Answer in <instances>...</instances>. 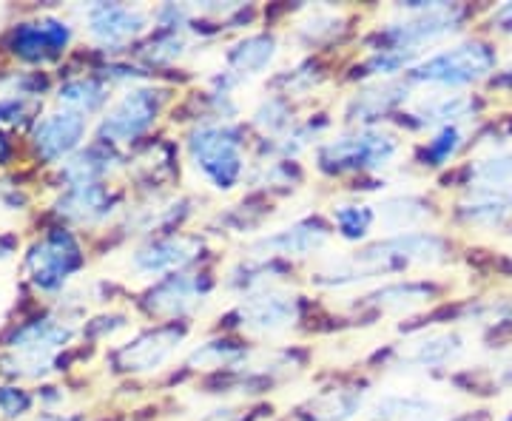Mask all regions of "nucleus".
Returning a JSON list of instances; mask_svg holds the SVG:
<instances>
[{
    "mask_svg": "<svg viewBox=\"0 0 512 421\" xmlns=\"http://www.w3.org/2000/svg\"><path fill=\"white\" fill-rule=\"evenodd\" d=\"M214 291V279L208 274H168L163 276L151 291L146 293L143 305L151 316H163V319H183L188 313H194L202 302Z\"/></svg>",
    "mask_w": 512,
    "mask_h": 421,
    "instance_id": "9d476101",
    "label": "nucleus"
},
{
    "mask_svg": "<svg viewBox=\"0 0 512 421\" xmlns=\"http://www.w3.org/2000/svg\"><path fill=\"white\" fill-rule=\"evenodd\" d=\"M467 319L476 325H490V328H501V325H512V296L507 299H490L473 305L467 311Z\"/></svg>",
    "mask_w": 512,
    "mask_h": 421,
    "instance_id": "58836bf2",
    "label": "nucleus"
},
{
    "mask_svg": "<svg viewBox=\"0 0 512 421\" xmlns=\"http://www.w3.org/2000/svg\"><path fill=\"white\" fill-rule=\"evenodd\" d=\"M439 288L430 285V282H393V285H384L379 291L367 293L362 296V305L370 308H382V311H413L421 305H430L436 299Z\"/></svg>",
    "mask_w": 512,
    "mask_h": 421,
    "instance_id": "393cba45",
    "label": "nucleus"
},
{
    "mask_svg": "<svg viewBox=\"0 0 512 421\" xmlns=\"http://www.w3.org/2000/svg\"><path fill=\"white\" fill-rule=\"evenodd\" d=\"M114 163H117V154L111 151V146L97 143V146L86 148V151H77L74 157H69V160L63 163L60 177H63V183L69 185V188H77V185H94L109 174L111 168H114Z\"/></svg>",
    "mask_w": 512,
    "mask_h": 421,
    "instance_id": "a878e982",
    "label": "nucleus"
},
{
    "mask_svg": "<svg viewBox=\"0 0 512 421\" xmlns=\"http://www.w3.org/2000/svg\"><path fill=\"white\" fill-rule=\"evenodd\" d=\"M402 151V140L382 129H359L316 148V165L330 177L353 171H382Z\"/></svg>",
    "mask_w": 512,
    "mask_h": 421,
    "instance_id": "20e7f679",
    "label": "nucleus"
},
{
    "mask_svg": "<svg viewBox=\"0 0 512 421\" xmlns=\"http://www.w3.org/2000/svg\"><path fill=\"white\" fill-rule=\"evenodd\" d=\"M376 208L365 202H339L333 205V225L339 231V237L348 242H362L376 225Z\"/></svg>",
    "mask_w": 512,
    "mask_h": 421,
    "instance_id": "2f4dec72",
    "label": "nucleus"
},
{
    "mask_svg": "<svg viewBox=\"0 0 512 421\" xmlns=\"http://www.w3.org/2000/svg\"><path fill=\"white\" fill-rule=\"evenodd\" d=\"M444 407L416 393H387L370 407V421H439Z\"/></svg>",
    "mask_w": 512,
    "mask_h": 421,
    "instance_id": "b1692460",
    "label": "nucleus"
},
{
    "mask_svg": "<svg viewBox=\"0 0 512 421\" xmlns=\"http://www.w3.org/2000/svg\"><path fill=\"white\" fill-rule=\"evenodd\" d=\"M83 265V251L69 231H52L32 245L26 271L40 291H57Z\"/></svg>",
    "mask_w": 512,
    "mask_h": 421,
    "instance_id": "6e6552de",
    "label": "nucleus"
},
{
    "mask_svg": "<svg viewBox=\"0 0 512 421\" xmlns=\"http://www.w3.org/2000/svg\"><path fill=\"white\" fill-rule=\"evenodd\" d=\"M319 80H322V72L313 63H302L296 69H288V72L279 74L274 80V86L282 89V94L288 97V94H302L313 89V86H319Z\"/></svg>",
    "mask_w": 512,
    "mask_h": 421,
    "instance_id": "ea45409f",
    "label": "nucleus"
},
{
    "mask_svg": "<svg viewBox=\"0 0 512 421\" xmlns=\"http://www.w3.org/2000/svg\"><path fill=\"white\" fill-rule=\"evenodd\" d=\"M83 134H86V117L83 114L69 109L46 114L43 120H37L35 131H32L37 157L46 160V163L63 160L80 146Z\"/></svg>",
    "mask_w": 512,
    "mask_h": 421,
    "instance_id": "2eb2a0df",
    "label": "nucleus"
},
{
    "mask_svg": "<svg viewBox=\"0 0 512 421\" xmlns=\"http://www.w3.org/2000/svg\"><path fill=\"white\" fill-rule=\"evenodd\" d=\"M467 143V131L461 126H450V129H439L424 146H421L419 163L427 168H444L456 160V154Z\"/></svg>",
    "mask_w": 512,
    "mask_h": 421,
    "instance_id": "72a5a7b5",
    "label": "nucleus"
},
{
    "mask_svg": "<svg viewBox=\"0 0 512 421\" xmlns=\"http://www.w3.org/2000/svg\"><path fill=\"white\" fill-rule=\"evenodd\" d=\"M6 157H9V143H6V137L0 134V163H3Z\"/></svg>",
    "mask_w": 512,
    "mask_h": 421,
    "instance_id": "de8ad7c7",
    "label": "nucleus"
},
{
    "mask_svg": "<svg viewBox=\"0 0 512 421\" xmlns=\"http://www.w3.org/2000/svg\"><path fill=\"white\" fill-rule=\"evenodd\" d=\"M188 46H191V40H188L185 32H160V35L154 37L146 49L140 52V57H143L146 63H151V66H171V63H177L180 57H185Z\"/></svg>",
    "mask_w": 512,
    "mask_h": 421,
    "instance_id": "c9c22d12",
    "label": "nucleus"
},
{
    "mask_svg": "<svg viewBox=\"0 0 512 421\" xmlns=\"http://www.w3.org/2000/svg\"><path fill=\"white\" fill-rule=\"evenodd\" d=\"M302 180V171L296 168V163L291 160H276V163H265L254 174V185H262V188H296V183Z\"/></svg>",
    "mask_w": 512,
    "mask_h": 421,
    "instance_id": "4c0bfd02",
    "label": "nucleus"
},
{
    "mask_svg": "<svg viewBox=\"0 0 512 421\" xmlns=\"http://www.w3.org/2000/svg\"><path fill=\"white\" fill-rule=\"evenodd\" d=\"M493 83L495 86H501V89H512V63L504 69V72L498 74V77H495Z\"/></svg>",
    "mask_w": 512,
    "mask_h": 421,
    "instance_id": "a18cd8bd",
    "label": "nucleus"
},
{
    "mask_svg": "<svg viewBox=\"0 0 512 421\" xmlns=\"http://www.w3.org/2000/svg\"><path fill=\"white\" fill-rule=\"evenodd\" d=\"M6 370L12 376H29V379H40L46 376L52 365H55V353H46V350H15V356H9Z\"/></svg>",
    "mask_w": 512,
    "mask_h": 421,
    "instance_id": "e433bc0d",
    "label": "nucleus"
},
{
    "mask_svg": "<svg viewBox=\"0 0 512 421\" xmlns=\"http://www.w3.org/2000/svg\"><path fill=\"white\" fill-rule=\"evenodd\" d=\"M407 92H410V86L402 83V80H376V83H367L365 89H359L348 100L345 120L370 129V123H376V120L387 117L393 109H399L404 100H407Z\"/></svg>",
    "mask_w": 512,
    "mask_h": 421,
    "instance_id": "f3484780",
    "label": "nucleus"
},
{
    "mask_svg": "<svg viewBox=\"0 0 512 421\" xmlns=\"http://www.w3.org/2000/svg\"><path fill=\"white\" fill-rule=\"evenodd\" d=\"M470 185H504L512 188V148H501L467 168Z\"/></svg>",
    "mask_w": 512,
    "mask_h": 421,
    "instance_id": "f704fd0d",
    "label": "nucleus"
},
{
    "mask_svg": "<svg viewBox=\"0 0 512 421\" xmlns=\"http://www.w3.org/2000/svg\"><path fill=\"white\" fill-rule=\"evenodd\" d=\"M399 12L404 15L402 20H393L376 32L373 52L402 49L421 55L424 46L458 35L467 20V9L461 3H402Z\"/></svg>",
    "mask_w": 512,
    "mask_h": 421,
    "instance_id": "7ed1b4c3",
    "label": "nucleus"
},
{
    "mask_svg": "<svg viewBox=\"0 0 512 421\" xmlns=\"http://www.w3.org/2000/svg\"><path fill=\"white\" fill-rule=\"evenodd\" d=\"M12 251H15V242H12V237H0V259H6Z\"/></svg>",
    "mask_w": 512,
    "mask_h": 421,
    "instance_id": "49530a36",
    "label": "nucleus"
},
{
    "mask_svg": "<svg viewBox=\"0 0 512 421\" xmlns=\"http://www.w3.org/2000/svg\"><path fill=\"white\" fill-rule=\"evenodd\" d=\"M202 421H239V416L237 410H231V407H220V410H211Z\"/></svg>",
    "mask_w": 512,
    "mask_h": 421,
    "instance_id": "c03bdc74",
    "label": "nucleus"
},
{
    "mask_svg": "<svg viewBox=\"0 0 512 421\" xmlns=\"http://www.w3.org/2000/svg\"><path fill=\"white\" fill-rule=\"evenodd\" d=\"M32 407V396L20 387H0V413L6 419H18Z\"/></svg>",
    "mask_w": 512,
    "mask_h": 421,
    "instance_id": "a19ab883",
    "label": "nucleus"
},
{
    "mask_svg": "<svg viewBox=\"0 0 512 421\" xmlns=\"http://www.w3.org/2000/svg\"><path fill=\"white\" fill-rule=\"evenodd\" d=\"M467 350V339L456 330H433L421 333L402 350V365L419 367V370H441L458 362Z\"/></svg>",
    "mask_w": 512,
    "mask_h": 421,
    "instance_id": "a211bd4d",
    "label": "nucleus"
},
{
    "mask_svg": "<svg viewBox=\"0 0 512 421\" xmlns=\"http://www.w3.org/2000/svg\"><path fill=\"white\" fill-rule=\"evenodd\" d=\"M188 160L205 183L217 191H234L245 171V134L234 123L202 120L185 137Z\"/></svg>",
    "mask_w": 512,
    "mask_h": 421,
    "instance_id": "f03ea898",
    "label": "nucleus"
},
{
    "mask_svg": "<svg viewBox=\"0 0 512 421\" xmlns=\"http://www.w3.org/2000/svg\"><path fill=\"white\" fill-rule=\"evenodd\" d=\"M165 100H168V89H154V86L128 89L117 100V106L100 120V126H97L100 143L103 146H126V143L140 140L157 123Z\"/></svg>",
    "mask_w": 512,
    "mask_h": 421,
    "instance_id": "423d86ee",
    "label": "nucleus"
},
{
    "mask_svg": "<svg viewBox=\"0 0 512 421\" xmlns=\"http://www.w3.org/2000/svg\"><path fill=\"white\" fill-rule=\"evenodd\" d=\"M450 259V242L433 231H407V234H390V237L370 242L365 248L353 251L350 257L330 259L325 268L311 276L319 288H348L356 282H367L382 274L407 271L413 265H441Z\"/></svg>",
    "mask_w": 512,
    "mask_h": 421,
    "instance_id": "f257e3e1",
    "label": "nucleus"
},
{
    "mask_svg": "<svg viewBox=\"0 0 512 421\" xmlns=\"http://www.w3.org/2000/svg\"><path fill=\"white\" fill-rule=\"evenodd\" d=\"M37 421H83V419H66V416H43V419Z\"/></svg>",
    "mask_w": 512,
    "mask_h": 421,
    "instance_id": "09e8293b",
    "label": "nucleus"
},
{
    "mask_svg": "<svg viewBox=\"0 0 512 421\" xmlns=\"http://www.w3.org/2000/svg\"><path fill=\"white\" fill-rule=\"evenodd\" d=\"M507 421H512V419H507Z\"/></svg>",
    "mask_w": 512,
    "mask_h": 421,
    "instance_id": "8fccbe9b",
    "label": "nucleus"
},
{
    "mask_svg": "<svg viewBox=\"0 0 512 421\" xmlns=\"http://www.w3.org/2000/svg\"><path fill=\"white\" fill-rule=\"evenodd\" d=\"M436 211L430 200H424L419 194H399V197H387L376 205V217L384 228H390L393 234H407V231H419V225L430 220Z\"/></svg>",
    "mask_w": 512,
    "mask_h": 421,
    "instance_id": "5701e85b",
    "label": "nucleus"
},
{
    "mask_svg": "<svg viewBox=\"0 0 512 421\" xmlns=\"http://www.w3.org/2000/svg\"><path fill=\"white\" fill-rule=\"evenodd\" d=\"M72 336V325H66V322H60V319H35V322L23 325V328H18L9 336V348L57 353V348H63V345L72 342Z\"/></svg>",
    "mask_w": 512,
    "mask_h": 421,
    "instance_id": "bb28decb",
    "label": "nucleus"
},
{
    "mask_svg": "<svg viewBox=\"0 0 512 421\" xmlns=\"http://www.w3.org/2000/svg\"><path fill=\"white\" fill-rule=\"evenodd\" d=\"M345 29H348L345 12H339V9H313L311 15L296 26V40L302 46L313 49V46H322V43H333Z\"/></svg>",
    "mask_w": 512,
    "mask_h": 421,
    "instance_id": "c756f323",
    "label": "nucleus"
},
{
    "mask_svg": "<svg viewBox=\"0 0 512 421\" xmlns=\"http://www.w3.org/2000/svg\"><path fill=\"white\" fill-rule=\"evenodd\" d=\"M367 402L365 385H339L311 396L296 413L299 421H350Z\"/></svg>",
    "mask_w": 512,
    "mask_h": 421,
    "instance_id": "aec40b11",
    "label": "nucleus"
},
{
    "mask_svg": "<svg viewBox=\"0 0 512 421\" xmlns=\"http://www.w3.org/2000/svg\"><path fill=\"white\" fill-rule=\"evenodd\" d=\"M248 362V348L237 339H208L188 353V367L194 370H239Z\"/></svg>",
    "mask_w": 512,
    "mask_h": 421,
    "instance_id": "cd10ccee",
    "label": "nucleus"
},
{
    "mask_svg": "<svg viewBox=\"0 0 512 421\" xmlns=\"http://www.w3.org/2000/svg\"><path fill=\"white\" fill-rule=\"evenodd\" d=\"M117 202H120L117 194H111L103 183L77 185V188H66V194L57 202V214L77 225H97L109 220Z\"/></svg>",
    "mask_w": 512,
    "mask_h": 421,
    "instance_id": "412c9836",
    "label": "nucleus"
},
{
    "mask_svg": "<svg viewBox=\"0 0 512 421\" xmlns=\"http://www.w3.org/2000/svg\"><path fill=\"white\" fill-rule=\"evenodd\" d=\"M493 23L495 32H501V35H512V3H504V6H498L493 12Z\"/></svg>",
    "mask_w": 512,
    "mask_h": 421,
    "instance_id": "37998d69",
    "label": "nucleus"
},
{
    "mask_svg": "<svg viewBox=\"0 0 512 421\" xmlns=\"http://www.w3.org/2000/svg\"><path fill=\"white\" fill-rule=\"evenodd\" d=\"M330 234L333 231L328 228V222H322L319 217H305V220H296L282 231L254 239L248 245V254L256 259L311 257L328 245Z\"/></svg>",
    "mask_w": 512,
    "mask_h": 421,
    "instance_id": "9b49d317",
    "label": "nucleus"
},
{
    "mask_svg": "<svg viewBox=\"0 0 512 421\" xmlns=\"http://www.w3.org/2000/svg\"><path fill=\"white\" fill-rule=\"evenodd\" d=\"M57 100L66 106L69 111H77V114H92L97 111L106 100H109V89L103 80L97 77H74V80H66L57 92Z\"/></svg>",
    "mask_w": 512,
    "mask_h": 421,
    "instance_id": "7c9ffc66",
    "label": "nucleus"
},
{
    "mask_svg": "<svg viewBox=\"0 0 512 421\" xmlns=\"http://www.w3.org/2000/svg\"><path fill=\"white\" fill-rule=\"evenodd\" d=\"M481 109L473 94H430L404 114L407 126L413 129H450L473 120Z\"/></svg>",
    "mask_w": 512,
    "mask_h": 421,
    "instance_id": "dca6fc26",
    "label": "nucleus"
},
{
    "mask_svg": "<svg viewBox=\"0 0 512 421\" xmlns=\"http://www.w3.org/2000/svg\"><path fill=\"white\" fill-rule=\"evenodd\" d=\"M495 72V49L484 40H467L456 43L450 49H441L436 55L419 60L407 80L424 83L436 89H458V86H473L478 80L490 77Z\"/></svg>",
    "mask_w": 512,
    "mask_h": 421,
    "instance_id": "39448f33",
    "label": "nucleus"
},
{
    "mask_svg": "<svg viewBox=\"0 0 512 421\" xmlns=\"http://www.w3.org/2000/svg\"><path fill=\"white\" fill-rule=\"evenodd\" d=\"M188 336L185 322H168L160 328L143 330L123 348L114 350V367L123 373H154L177 353Z\"/></svg>",
    "mask_w": 512,
    "mask_h": 421,
    "instance_id": "1a4fd4ad",
    "label": "nucleus"
},
{
    "mask_svg": "<svg viewBox=\"0 0 512 421\" xmlns=\"http://www.w3.org/2000/svg\"><path fill=\"white\" fill-rule=\"evenodd\" d=\"M251 123H254V129H259L262 134H271V137H285L288 131L293 129V106H291V97H285V94H271V97H265L259 106L251 114Z\"/></svg>",
    "mask_w": 512,
    "mask_h": 421,
    "instance_id": "473e14b6",
    "label": "nucleus"
},
{
    "mask_svg": "<svg viewBox=\"0 0 512 421\" xmlns=\"http://www.w3.org/2000/svg\"><path fill=\"white\" fill-rule=\"evenodd\" d=\"M231 319L245 333L271 336V333L291 330L302 319V302L296 293L271 285L265 291L242 296V302L237 305V311L231 313Z\"/></svg>",
    "mask_w": 512,
    "mask_h": 421,
    "instance_id": "0eeeda50",
    "label": "nucleus"
},
{
    "mask_svg": "<svg viewBox=\"0 0 512 421\" xmlns=\"http://www.w3.org/2000/svg\"><path fill=\"white\" fill-rule=\"evenodd\" d=\"M279 55V40L271 32H256V35H248L237 40L228 55H225V63H228V72H234L242 80L248 77H256V74L268 72L271 63Z\"/></svg>",
    "mask_w": 512,
    "mask_h": 421,
    "instance_id": "4be33fe9",
    "label": "nucleus"
},
{
    "mask_svg": "<svg viewBox=\"0 0 512 421\" xmlns=\"http://www.w3.org/2000/svg\"><path fill=\"white\" fill-rule=\"evenodd\" d=\"M29 111V103L26 97H0V123H15L23 114Z\"/></svg>",
    "mask_w": 512,
    "mask_h": 421,
    "instance_id": "79ce46f5",
    "label": "nucleus"
},
{
    "mask_svg": "<svg viewBox=\"0 0 512 421\" xmlns=\"http://www.w3.org/2000/svg\"><path fill=\"white\" fill-rule=\"evenodd\" d=\"M282 274H285V268H282L276 259L248 257L245 262H239L237 268L228 274V288H234V291H239L242 296H248V293L271 288V282H274V279H282Z\"/></svg>",
    "mask_w": 512,
    "mask_h": 421,
    "instance_id": "c85d7f7f",
    "label": "nucleus"
},
{
    "mask_svg": "<svg viewBox=\"0 0 512 421\" xmlns=\"http://www.w3.org/2000/svg\"><path fill=\"white\" fill-rule=\"evenodd\" d=\"M458 220L476 228H495L512 214V188L504 185H470L458 200Z\"/></svg>",
    "mask_w": 512,
    "mask_h": 421,
    "instance_id": "6ab92c4d",
    "label": "nucleus"
},
{
    "mask_svg": "<svg viewBox=\"0 0 512 421\" xmlns=\"http://www.w3.org/2000/svg\"><path fill=\"white\" fill-rule=\"evenodd\" d=\"M205 251L202 237L194 234H168V237L148 239L143 248L134 251V271L146 276L180 274L188 265H194Z\"/></svg>",
    "mask_w": 512,
    "mask_h": 421,
    "instance_id": "ddd939ff",
    "label": "nucleus"
},
{
    "mask_svg": "<svg viewBox=\"0 0 512 421\" xmlns=\"http://www.w3.org/2000/svg\"><path fill=\"white\" fill-rule=\"evenodd\" d=\"M69 40H72V29L63 20H26L9 32V52L26 63H49L66 52Z\"/></svg>",
    "mask_w": 512,
    "mask_h": 421,
    "instance_id": "4468645a",
    "label": "nucleus"
},
{
    "mask_svg": "<svg viewBox=\"0 0 512 421\" xmlns=\"http://www.w3.org/2000/svg\"><path fill=\"white\" fill-rule=\"evenodd\" d=\"M89 35L106 49H123L131 40L143 35L154 20L151 12L126 3H94L86 9Z\"/></svg>",
    "mask_w": 512,
    "mask_h": 421,
    "instance_id": "f8f14e48",
    "label": "nucleus"
}]
</instances>
